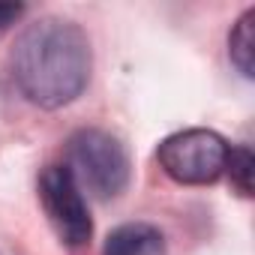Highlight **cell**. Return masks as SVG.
<instances>
[{
	"label": "cell",
	"mask_w": 255,
	"mask_h": 255,
	"mask_svg": "<svg viewBox=\"0 0 255 255\" xmlns=\"http://www.w3.org/2000/svg\"><path fill=\"white\" fill-rule=\"evenodd\" d=\"M102 255H165V234L150 222H123L108 234Z\"/></svg>",
	"instance_id": "cell-5"
},
{
	"label": "cell",
	"mask_w": 255,
	"mask_h": 255,
	"mask_svg": "<svg viewBox=\"0 0 255 255\" xmlns=\"http://www.w3.org/2000/svg\"><path fill=\"white\" fill-rule=\"evenodd\" d=\"M81 192H90L99 201L117 198L129 186V153L123 141L105 129H78L66 141V162Z\"/></svg>",
	"instance_id": "cell-2"
},
{
	"label": "cell",
	"mask_w": 255,
	"mask_h": 255,
	"mask_svg": "<svg viewBox=\"0 0 255 255\" xmlns=\"http://www.w3.org/2000/svg\"><path fill=\"white\" fill-rule=\"evenodd\" d=\"M21 15H24V6L21 3H0V30L12 27Z\"/></svg>",
	"instance_id": "cell-8"
},
{
	"label": "cell",
	"mask_w": 255,
	"mask_h": 255,
	"mask_svg": "<svg viewBox=\"0 0 255 255\" xmlns=\"http://www.w3.org/2000/svg\"><path fill=\"white\" fill-rule=\"evenodd\" d=\"M252 168H255V156L246 144H237L228 150L225 171L231 174V183L237 186L240 195H252Z\"/></svg>",
	"instance_id": "cell-7"
},
{
	"label": "cell",
	"mask_w": 255,
	"mask_h": 255,
	"mask_svg": "<svg viewBox=\"0 0 255 255\" xmlns=\"http://www.w3.org/2000/svg\"><path fill=\"white\" fill-rule=\"evenodd\" d=\"M252 24H255V9H246L240 18H237V24H234V30L228 33V57H231V63L237 66V72L243 75V78H252V69H255V36H252Z\"/></svg>",
	"instance_id": "cell-6"
},
{
	"label": "cell",
	"mask_w": 255,
	"mask_h": 255,
	"mask_svg": "<svg viewBox=\"0 0 255 255\" xmlns=\"http://www.w3.org/2000/svg\"><path fill=\"white\" fill-rule=\"evenodd\" d=\"M228 150V141L213 129H180L159 144L156 162L174 183L207 186L225 174Z\"/></svg>",
	"instance_id": "cell-3"
},
{
	"label": "cell",
	"mask_w": 255,
	"mask_h": 255,
	"mask_svg": "<svg viewBox=\"0 0 255 255\" xmlns=\"http://www.w3.org/2000/svg\"><path fill=\"white\" fill-rule=\"evenodd\" d=\"M39 201H42V210H45L51 228L57 231V237L66 246H84L90 240V234H93L90 210H87L78 180L72 177V171L66 165L54 162V165L42 168Z\"/></svg>",
	"instance_id": "cell-4"
},
{
	"label": "cell",
	"mask_w": 255,
	"mask_h": 255,
	"mask_svg": "<svg viewBox=\"0 0 255 255\" xmlns=\"http://www.w3.org/2000/svg\"><path fill=\"white\" fill-rule=\"evenodd\" d=\"M93 69L87 33L69 18H39L21 30L9 54V72L18 93L39 108L75 102Z\"/></svg>",
	"instance_id": "cell-1"
}]
</instances>
